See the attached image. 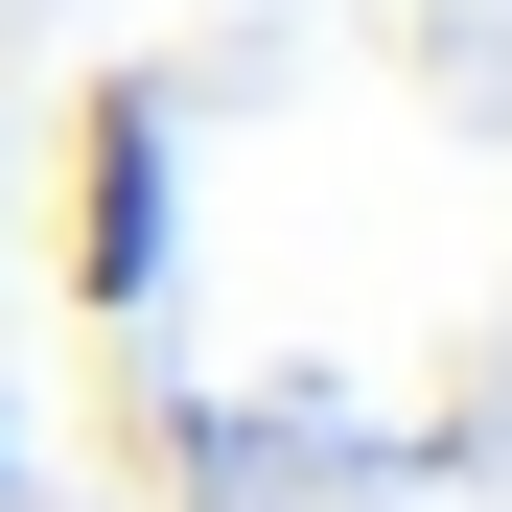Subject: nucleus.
Instances as JSON below:
<instances>
[{
	"mask_svg": "<svg viewBox=\"0 0 512 512\" xmlns=\"http://www.w3.org/2000/svg\"><path fill=\"white\" fill-rule=\"evenodd\" d=\"M47 280L70 326H163V280H187V94L163 70H94L47 140Z\"/></svg>",
	"mask_w": 512,
	"mask_h": 512,
	"instance_id": "nucleus-1",
	"label": "nucleus"
}]
</instances>
